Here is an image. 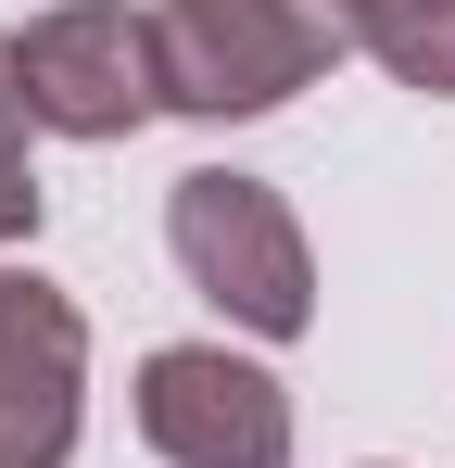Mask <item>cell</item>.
I'll use <instances>...</instances> for the list:
<instances>
[{"label":"cell","instance_id":"3","mask_svg":"<svg viewBox=\"0 0 455 468\" xmlns=\"http://www.w3.org/2000/svg\"><path fill=\"white\" fill-rule=\"evenodd\" d=\"M13 77H26V114L51 140H127L140 114H164V77H152V13L127 0H64L13 38Z\"/></svg>","mask_w":455,"mask_h":468},{"label":"cell","instance_id":"5","mask_svg":"<svg viewBox=\"0 0 455 468\" xmlns=\"http://www.w3.org/2000/svg\"><path fill=\"white\" fill-rule=\"evenodd\" d=\"M76 392H89V316L38 266H0V468H64Z\"/></svg>","mask_w":455,"mask_h":468},{"label":"cell","instance_id":"7","mask_svg":"<svg viewBox=\"0 0 455 468\" xmlns=\"http://www.w3.org/2000/svg\"><path fill=\"white\" fill-rule=\"evenodd\" d=\"M0 240H38V165H0Z\"/></svg>","mask_w":455,"mask_h":468},{"label":"cell","instance_id":"8","mask_svg":"<svg viewBox=\"0 0 455 468\" xmlns=\"http://www.w3.org/2000/svg\"><path fill=\"white\" fill-rule=\"evenodd\" d=\"M26 127H38V114H26V77H13V38H0V165H26Z\"/></svg>","mask_w":455,"mask_h":468},{"label":"cell","instance_id":"4","mask_svg":"<svg viewBox=\"0 0 455 468\" xmlns=\"http://www.w3.org/2000/svg\"><path fill=\"white\" fill-rule=\"evenodd\" d=\"M140 443L164 468H291V392L228 342H164L140 367Z\"/></svg>","mask_w":455,"mask_h":468},{"label":"cell","instance_id":"2","mask_svg":"<svg viewBox=\"0 0 455 468\" xmlns=\"http://www.w3.org/2000/svg\"><path fill=\"white\" fill-rule=\"evenodd\" d=\"M164 240H177V279H190L228 329L291 342L303 316H316L303 229H291V203H279L266 177H240V165H190V177L164 190Z\"/></svg>","mask_w":455,"mask_h":468},{"label":"cell","instance_id":"1","mask_svg":"<svg viewBox=\"0 0 455 468\" xmlns=\"http://www.w3.org/2000/svg\"><path fill=\"white\" fill-rule=\"evenodd\" d=\"M354 38L329 26V0H164L152 13V77L164 114H279L291 89H316Z\"/></svg>","mask_w":455,"mask_h":468},{"label":"cell","instance_id":"6","mask_svg":"<svg viewBox=\"0 0 455 468\" xmlns=\"http://www.w3.org/2000/svg\"><path fill=\"white\" fill-rule=\"evenodd\" d=\"M329 26H342L367 64H392L405 89L455 101V0H329Z\"/></svg>","mask_w":455,"mask_h":468}]
</instances>
